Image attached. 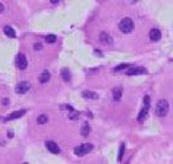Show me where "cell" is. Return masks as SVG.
<instances>
[{"instance_id":"obj_1","label":"cell","mask_w":173,"mask_h":164,"mask_svg":"<svg viewBox=\"0 0 173 164\" xmlns=\"http://www.w3.org/2000/svg\"><path fill=\"white\" fill-rule=\"evenodd\" d=\"M119 29L123 34H129L134 30V21L129 18H124L119 22Z\"/></svg>"},{"instance_id":"obj_2","label":"cell","mask_w":173,"mask_h":164,"mask_svg":"<svg viewBox=\"0 0 173 164\" xmlns=\"http://www.w3.org/2000/svg\"><path fill=\"white\" fill-rule=\"evenodd\" d=\"M168 110H169V104L166 100H160L157 105H156V115L160 117L166 116Z\"/></svg>"},{"instance_id":"obj_3","label":"cell","mask_w":173,"mask_h":164,"mask_svg":"<svg viewBox=\"0 0 173 164\" xmlns=\"http://www.w3.org/2000/svg\"><path fill=\"white\" fill-rule=\"evenodd\" d=\"M149 109H150V97L146 95L144 97V108L141 109V111H140L139 115H138V121L139 122H143L146 119L147 112H149Z\"/></svg>"},{"instance_id":"obj_4","label":"cell","mask_w":173,"mask_h":164,"mask_svg":"<svg viewBox=\"0 0 173 164\" xmlns=\"http://www.w3.org/2000/svg\"><path fill=\"white\" fill-rule=\"evenodd\" d=\"M93 149V146L91 143H84L81 146H77L75 149H74V152H75L76 155H79V157H82V155L87 154L88 152H91Z\"/></svg>"},{"instance_id":"obj_5","label":"cell","mask_w":173,"mask_h":164,"mask_svg":"<svg viewBox=\"0 0 173 164\" xmlns=\"http://www.w3.org/2000/svg\"><path fill=\"white\" fill-rule=\"evenodd\" d=\"M30 88H31V85H30L28 81H21V83H19L17 85H16L15 92L17 94H25V93L28 92Z\"/></svg>"},{"instance_id":"obj_6","label":"cell","mask_w":173,"mask_h":164,"mask_svg":"<svg viewBox=\"0 0 173 164\" xmlns=\"http://www.w3.org/2000/svg\"><path fill=\"white\" fill-rule=\"evenodd\" d=\"M16 65H17L19 69H26L27 59H26V57H25V54H22V53L17 54V57H16Z\"/></svg>"},{"instance_id":"obj_7","label":"cell","mask_w":173,"mask_h":164,"mask_svg":"<svg viewBox=\"0 0 173 164\" xmlns=\"http://www.w3.org/2000/svg\"><path fill=\"white\" fill-rule=\"evenodd\" d=\"M100 42L104 46H111L113 43V38H112V36H109V34H107V32H101L100 34Z\"/></svg>"},{"instance_id":"obj_8","label":"cell","mask_w":173,"mask_h":164,"mask_svg":"<svg viewBox=\"0 0 173 164\" xmlns=\"http://www.w3.org/2000/svg\"><path fill=\"white\" fill-rule=\"evenodd\" d=\"M127 74L128 75H136V74H146V69L143 68V67H133V68H130L128 69L127 72Z\"/></svg>"},{"instance_id":"obj_9","label":"cell","mask_w":173,"mask_h":164,"mask_svg":"<svg viewBox=\"0 0 173 164\" xmlns=\"http://www.w3.org/2000/svg\"><path fill=\"white\" fill-rule=\"evenodd\" d=\"M46 147H47V149H48L49 152H52V153H54V154H58V153L60 152L58 144H56L55 142H53V141H47V142H46Z\"/></svg>"},{"instance_id":"obj_10","label":"cell","mask_w":173,"mask_h":164,"mask_svg":"<svg viewBox=\"0 0 173 164\" xmlns=\"http://www.w3.org/2000/svg\"><path fill=\"white\" fill-rule=\"evenodd\" d=\"M149 36H150L151 41L156 42V41H159V40L161 38V32H160V30H157V29H152V30L150 31Z\"/></svg>"},{"instance_id":"obj_11","label":"cell","mask_w":173,"mask_h":164,"mask_svg":"<svg viewBox=\"0 0 173 164\" xmlns=\"http://www.w3.org/2000/svg\"><path fill=\"white\" fill-rule=\"evenodd\" d=\"M25 113H26V110H21V111H15V112L10 113L9 116L6 117V121H9V120H15V119H19V117L23 116Z\"/></svg>"},{"instance_id":"obj_12","label":"cell","mask_w":173,"mask_h":164,"mask_svg":"<svg viewBox=\"0 0 173 164\" xmlns=\"http://www.w3.org/2000/svg\"><path fill=\"white\" fill-rule=\"evenodd\" d=\"M82 96L86 97V99H92V100L98 99V94H96L95 92H88V90H86V92L82 93Z\"/></svg>"},{"instance_id":"obj_13","label":"cell","mask_w":173,"mask_h":164,"mask_svg":"<svg viewBox=\"0 0 173 164\" xmlns=\"http://www.w3.org/2000/svg\"><path fill=\"white\" fill-rule=\"evenodd\" d=\"M4 34L7 36V37H16V32H15V30L11 27V26H5L4 27Z\"/></svg>"},{"instance_id":"obj_14","label":"cell","mask_w":173,"mask_h":164,"mask_svg":"<svg viewBox=\"0 0 173 164\" xmlns=\"http://www.w3.org/2000/svg\"><path fill=\"white\" fill-rule=\"evenodd\" d=\"M112 93H113V99H114V101H119L122 99V89L120 88H114Z\"/></svg>"},{"instance_id":"obj_15","label":"cell","mask_w":173,"mask_h":164,"mask_svg":"<svg viewBox=\"0 0 173 164\" xmlns=\"http://www.w3.org/2000/svg\"><path fill=\"white\" fill-rule=\"evenodd\" d=\"M51 79V73H49L48 70H44L42 74H41V77H39V81L42 84H44V83H47V81Z\"/></svg>"},{"instance_id":"obj_16","label":"cell","mask_w":173,"mask_h":164,"mask_svg":"<svg viewBox=\"0 0 173 164\" xmlns=\"http://www.w3.org/2000/svg\"><path fill=\"white\" fill-rule=\"evenodd\" d=\"M90 132H91V128H90L88 124H86V122H85L84 126H82V128H81V135L84 137H87L90 135Z\"/></svg>"},{"instance_id":"obj_17","label":"cell","mask_w":173,"mask_h":164,"mask_svg":"<svg viewBox=\"0 0 173 164\" xmlns=\"http://www.w3.org/2000/svg\"><path fill=\"white\" fill-rule=\"evenodd\" d=\"M62 77H63V79H64V81H70V79H71V75H70V72L68 70V69H63V72H62Z\"/></svg>"},{"instance_id":"obj_18","label":"cell","mask_w":173,"mask_h":164,"mask_svg":"<svg viewBox=\"0 0 173 164\" xmlns=\"http://www.w3.org/2000/svg\"><path fill=\"white\" fill-rule=\"evenodd\" d=\"M37 121H38L39 125H44L48 122V117L46 116V115H39V116L37 117Z\"/></svg>"},{"instance_id":"obj_19","label":"cell","mask_w":173,"mask_h":164,"mask_svg":"<svg viewBox=\"0 0 173 164\" xmlns=\"http://www.w3.org/2000/svg\"><path fill=\"white\" fill-rule=\"evenodd\" d=\"M56 41V36L55 35H48L46 36V42L47 43H54Z\"/></svg>"},{"instance_id":"obj_20","label":"cell","mask_w":173,"mask_h":164,"mask_svg":"<svg viewBox=\"0 0 173 164\" xmlns=\"http://www.w3.org/2000/svg\"><path fill=\"white\" fill-rule=\"evenodd\" d=\"M130 65H129V63H124V64H119V65H117V67L114 68V70L115 72H119V70H123V69H125V68H129Z\"/></svg>"},{"instance_id":"obj_21","label":"cell","mask_w":173,"mask_h":164,"mask_svg":"<svg viewBox=\"0 0 173 164\" xmlns=\"http://www.w3.org/2000/svg\"><path fill=\"white\" fill-rule=\"evenodd\" d=\"M124 149H125V144L122 143L120 144V149H119V154H118V160L120 162L122 158H123V154H124Z\"/></svg>"},{"instance_id":"obj_22","label":"cell","mask_w":173,"mask_h":164,"mask_svg":"<svg viewBox=\"0 0 173 164\" xmlns=\"http://www.w3.org/2000/svg\"><path fill=\"white\" fill-rule=\"evenodd\" d=\"M79 112L77 111H75V110H71V112H70V115H69V119L70 120H76L77 117H79Z\"/></svg>"},{"instance_id":"obj_23","label":"cell","mask_w":173,"mask_h":164,"mask_svg":"<svg viewBox=\"0 0 173 164\" xmlns=\"http://www.w3.org/2000/svg\"><path fill=\"white\" fill-rule=\"evenodd\" d=\"M41 48H42V45H39V43L35 45V50H41Z\"/></svg>"},{"instance_id":"obj_24","label":"cell","mask_w":173,"mask_h":164,"mask_svg":"<svg viewBox=\"0 0 173 164\" xmlns=\"http://www.w3.org/2000/svg\"><path fill=\"white\" fill-rule=\"evenodd\" d=\"M4 11V5L1 4V3H0V14H1Z\"/></svg>"},{"instance_id":"obj_25","label":"cell","mask_w":173,"mask_h":164,"mask_svg":"<svg viewBox=\"0 0 173 164\" xmlns=\"http://www.w3.org/2000/svg\"><path fill=\"white\" fill-rule=\"evenodd\" d=\"M59 1H60V0H51V3H52V4H58Z\"/></svg>"},{"instance_id":"obj_26","label":"cell","mask_w":173,"mask_h":164,"mask_svg":"<svg viewBox=\"0 0 173 164\" xmlns=\"http://www.w3.org/2000/svg\"><path fill=\"white\" fill-rule=\"evenodd\" d=\"M7 136H9L10 138H11V137H14V133H12V131H9V133H7Z\"/></svg>"}]
</instances>
